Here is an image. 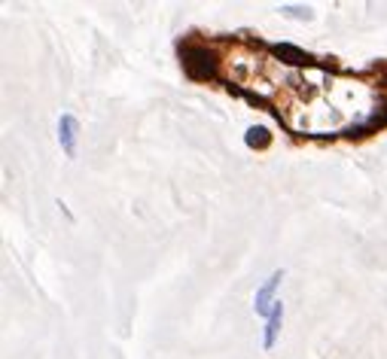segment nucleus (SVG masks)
<instances>
[{
    "mask_svg": "<svg viewBox=\"0 0 387 359\" xmlns=\"http://www.w3.org/2000/svg\"><path fill=\"white\" fill-rule=\"evenodd\" d=\"M58 144L67 155H77V144H80V122L77 116L64 113L61 119H58Z\"/></svg>",
    "mask_w": 387,
    "mask_h": 359,
    "instance_id": "7ed1b4c3",
    "label": "nucleus"
},
{
    "mask_svg": "<svg viewBox=\"0 0 387 359\" xmlns=\"http://www.w3.org/2000/svg\"><path fill=\"white\" fill-rule=\"evenodd\" d=\"M272 52H275V55H284V61H293V64H302V61H308V55H305V52H302V49H296V46H290V43L272 46Z\"/></svg>",
    "mask_w": 387,
    "mask_h": 359,
    "instance_id": "423d86ee",
    "label": "nucleus"
},
{
    "mask_svg": "<svg viewBox=\"0 0 387 359\" xmlns=\"http://www.w3.org/2000/svg\"><path fill=\"white\" fill-rule=\"evenodd\" d=\"M244 144H247L250 149H268V144H272V135H268L265 128H247V135H244Z\"/></svg>",
    "mask_w": 387,
    "mask_h": 359,
    "instance_id": "39448f33",
    "label": "nucleus"
},
{
    "mask_svg": "<svg viewBox=\"0 0 387 359\" xmlns=\"http://www.w3.org/2000/svg\"><path fill=\"white\" fill-rule=\"evenodd\" d=\"M281 13L290 15V19H302V22H308L311 15H314V13L308 10V6H293V3H290V6H281Z\"/></svg>",
    "mask_w": 387,
    "mask_h": 359,
    "instance_id": "0eeeda50",
    "label": "nucleus"
},
{
    "mask_svg": "<svg viewBox=\"0 0 387 359\" xmlns=\"http://www.w3.org/2000/svg\"><path fill=\"white\" fill-rule=\"evenodd\" d=\"M180 64H183V70H187V77L196 82L217 77V55L210 52L207 46H187L180 52Z\"/></svg>",
    "mask_w": 387,
    "mask_h": 359,
    "instance_id": "f257e3e1",
    "label": "nucleus"
},
{
    "mask_svg": "<svg viewBox=\"0 0 387 359\" xmlns=\"http://www.w3.org/2000/svg\"><path fill=\"white\" fill-rule=\"evenodd\" d=\"M281 323H284V302L277 298V305L272 307V314H268V320H265V335H263V347L265 350L275 347L277 332H281Z\"/></svg>",
    "mask_w": 387,
    "mask_h": 359,
    "instance_id": "20e7f679",
    "label": "nucleus"
},
{
    "mask_svg": "<svg viewBox=\"0 0 387 359\" xmlns=\"http://www.w3.org/2000/svg\"><path fill=\"white\" fill-rule=\"evenodd\" d=\"M281 280H284V271H275L272 277H268L263 287L256 289V296H254V311L256 316H265L268 320V314H272V307L277 305V298H275V289L281 287Z\"/></svg>",
    "mask_w": 387,
    "mask_h": 359,
    "instance_id": "f03ea898",
    "label": "nucleus"
}]
</instances>
